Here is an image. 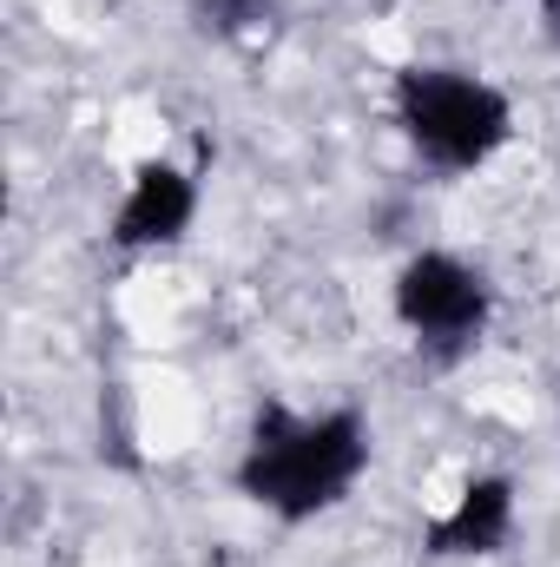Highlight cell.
I'll return each mask as SVG.
<instances>
[{
	"label": "cell",
	"mask_w": 560,
	"mask_h": 567,
	"mask_svg": "<svg viewBox=\"0 0 560 567\" xmlns=\"http://www.w3.org/2000/svg\"><path fill=\"white\" fill-rule=\"evenodd\" d=\"M515 542V482L508 475H468V488L455 495L448 515H435L422 528V548L428 555H501Z\"/></svg>",
	"instance_id": "cell-5"
},
{
	"label": "cell",
	"mask_w": 560,
	"mask_h": 567,
	"mask_svg": "<svg viewBox=\"0 0 560 567\" xmlns=\"http://www.w3.org/2000/svg\"><path fill=\"white\" fill-rule=\"evenodd\" d=\"M390 106L428 172H481L515 140V100L468 66H403Z\"/></svg>",
	"instance_id": "cell-2"
},
{
	"label": "cell",
	"mask_w": 560,
	"mask_h": 567,
	"mask_svg": "<svg viewBox=\"0 0 560 567\" xmlns=\"http://www.w3.org/2000/svg\"><path fill=\"white\" fill-rule=\"evenodd\" d=\"M198 218V178L172 158H145L113 212V245L120 251H165L191 231Z\"/></svg>",
	"instance_id": "cell-4"
},
{
	"label": "cell",
	"mask_w": 560,
	"mask_h": 567,
	"mask_svg": "<svg viewBox=\"0 0 560 567\" xmlns=\"http://www.w3.org/2000/svg\"><path fill=\"white\" fill-rule=\"evenodd\" d=\"M488 317H495V284L455 251H416L396 271V323L435 363H462L481 343Z\"/></svg>",
	"instance_id": "cell-3"
},
{
	"label": "cell",
	"mask_w": 560,
	"mask_h": 567,
	"mask_svg": "<svg viewBox=\"0 0 560 567\" xmlns=\"http://www.w3.org/2000/svg\"><path fill=\"white\" fill-rule=\"evenodd\" d=\"M370 468V423L363 410H290V403H265L251 416L245 455H238V495L258 502L265 515H278L283 528L317 522L330 508L350 502V488Z\"/></svg>",
	"instance_id": "cell-1"
},
{
	"label": "cell",
	"mask_w": 560,
	"mask_h": 567,
	"mask_svg": "<svg viewBox=\"0 0 560 567\" xmlns=\"http://www.w3.org/2000/svg\"><path fill=\"white\" fill-rule=\"evenodd\" d=\"M541 27H548V40L560 47V0H541Z\"/></svg>",
	"instance_id": "cell-8"
},
{
	"label": "cell",
	"mask_w": 560,
	"mask_h": 567,
	"mask_svg": "<svg viewBox=\"0 0 560 567\" xmlns=\"http://www.w3.org/2000/svg\"><path fill=\"white\" fill-rule=\"evenodd\" d=\"M283 20V0H191V27L205 40H258Z\"/></svg>",
	"instance_id": "cell-6"
},
{
	"label": "cell",
	"mask_w": 560,
	"mask_h": 567,
	"mask_svg": "<svg viewBox=\"0 0 560 567\" xmlns=\"http://www.w3.org/2000/svg\"><path fill=\"white\" fill-rule=\"evenodd\" d=\"M106 449H113L120 468H133V416H126V390H120V383L100 396V455H106Z\"/></svg>",
	"instance_id": "cell-7"
}]
</instances>
